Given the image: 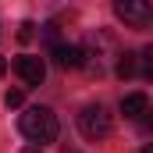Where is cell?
<instances>
[{
    "instance_id": "1",
    "label": "cell",
    "mask_w": 153,
    "mask_h": 153,
    "mask_svg": "<svg viewBox=\"0 0 153 153\" xmlns=\"http://www.w3.org/2000/svg\"><path fill=\"white\" fill-rule=\"evenodd\" d=\"M18 128H22V135L25 139H32V143H53L57 139V114L50 111V107H29L25 114L18 117Z\"/></svg>"
},
{
    "instance_id": "2",
    "label": "cell",
    "mask_w": 153,
    "mask_h": 153,
    "mask_svg": "<svg viewBox=\"0 0 153 153\" xmlns=\"http://www.w3.org/2000/svg\"><path fill=\"white\" fill-rule=\"evenodd\" d=\"M78 128H82V135H85L89 143H100V139L111 135V114H107L100 103H93V107H85V111L78 114Z\"/></svg>"
},
{
    "instance_id": "3",
    "label": "cell",
    "mask_w": 153,
    "mask_h": 153,
    "mask_svg": "<svg viewBox=\"0 0 153 153\" xmlns=\"http://www.w3.org/2000/svg\"><path fill=\"white\" fill-rule=\"evenodd\" d=\"M114 14L125 25H146L150 22V0H114Z\"/></svg>"
},
{
    "instance_id": "4",
    "label": "cell",
    "mask_w": 153,
    "mask_h": 153,
    "mask_svg": "<svg viewBox=\"0 0 153 153\" xmlns=\"http://www.w3.org/2000/svg\"><path fill=\"white\" fill-rule=\"evenodd\" d=\"M14 71H18V78L25 85H39L46 78V64H43V57H18L14 61Z\"/></svg>"
},
{
    "instance_id": "5",
    "label": "cell",
    "mask_w": 153,
    "mask_h": 153,
    "mask_svg": "<svg viewBox=\"0 0 153 153\" xmlns=\"http://www.w3.org/2000/svg\"><path fill=\"white\" fill-rule=\"evenodd\" d=\"M53 57L61 68H82L85 64V50L82 46H71V43H57L53 46Z\"/></svg>"
},
{
    "instance_id": "6",
    "label": "cell",
    "mask_w": 153,
    "mask_h": 153,
    "mask_svg": "<svg viewBox=\"0 0 153 153\" xmlns=\"http://www.w3.org/2000/svg\"><path fill=\"white\" fill-rule=\"evenodd\" d=\"M146 107H150L146 93H128V96L121 100V114H125V117H143V114H146Z\"/></svg>"
},
{
    "instance_id": "7",
    "label": "cell",
    "mask_w": 153,
    "mask_h": 153,
    "mask_svg": "<svg viewBox=\"0 0 153 153\" xmlns=\"http://www.w3.org/2000/svg\"><path fill=\"white\" fill-rule=\"evenodd\" d=\"M117 75H121V78H132V75H135V57H132V53H121V61H117Z\"/></svg>"
},
{
    "instance_id": "8",
    "label": "cell",
    "mask_w": 153,
    "mask_h": 153,
    "mask_svg": "<svg viewBox=\"0 0 153 153\" xmlns=\"http://www.w3.org/2000/svg\"><path fill=\"white\" fill-rule=\"evenodd\" d=\"M4 103H7V107H22V103H25V89H7Z\"/></svg>"
},
{
    "instance_id": "9",
    "label": "cell",
    "mask_w": 153,
    "mask_h": 153,
    "mask_svg": "<svg viewBox=\"0 0 153 153\" xmlns=\"http://www.w3.org/2000/svg\"><path fill=\"white\" fill-rule=\"evenodd\" d=\"M32 36H36V25H32V22H25V25L18 29V39H22V43H29Z\"/></svg>"
},
{
    "instance_id": "10",
    "label": "cell",
    "mask_w": 153,
    "mask_h": 153,
    "mask_svg": "<svg viewBox=\"0 0 153 153\" xmlns=\"http://www.w3.org/2000/svg\"><path fill=\"white\" fill-rule=\"evenodd\" d=\"M22 153H43V146H39V143H36V146H25V150H22Z\"/></svg>"
},
{
    "instance_id": "11",
    "label": "cell",
    "mask_w": 153,
    "mask_h": 153,
    "mask_svg": "<svg viewBox=\"0 0 153 153\" xmlns=\"http://www.w3.org/2000/svg\"><path fill=\"white\" fill-rule=\"evenodd\" d=\"M7 75V61H4V57H0V78Z\"/></svg>"
},
{
    "instance_id": "12",
    "label": "cell",
    "mask_w": 153,
    "mask_h": 153,
    "mask_svg": "<svg viewBox=\"0 0 153 153\" xmlns=\"http://www.w3.org/2000/svg\"><path fill=\"white\" fill-rule=\"evenodd\" d=\"M143 153H153V150H150V146H143Z\"/></svg>"
}]
</instances>
